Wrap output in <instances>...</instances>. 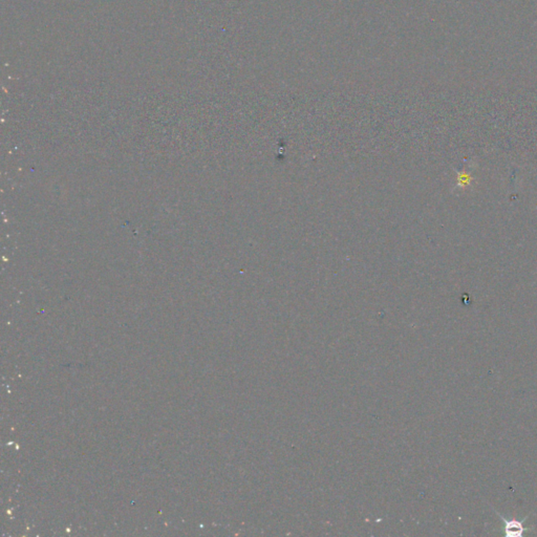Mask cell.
<instances>
[{
  "label": "cell",
  "instance_id": "cell-1",
  "mask_svg": "<svg viewBox=\"0 0 537 537\" xmlns=\"http://www.w3.org/2000/svg\"><path fill=\"white\" fill-rule=\"evenodd\" d=\"M505 521V531L507 536H521L524 531V528L521 523L516 520H506Z\"/></svg>",
  "mask_w": 537,
  "mask_h": 537
}]
</instances>
